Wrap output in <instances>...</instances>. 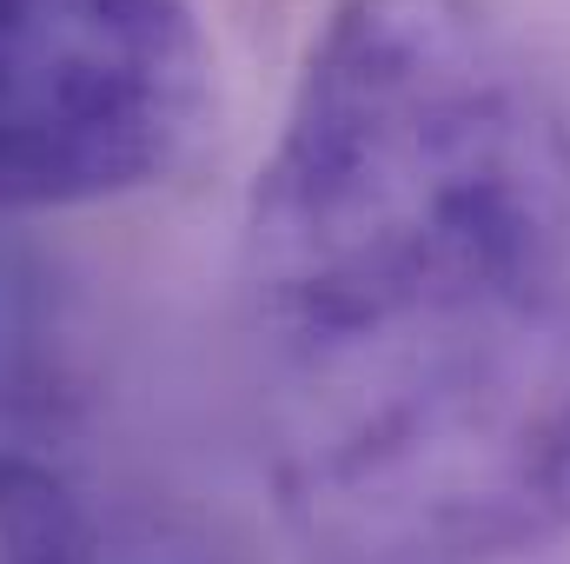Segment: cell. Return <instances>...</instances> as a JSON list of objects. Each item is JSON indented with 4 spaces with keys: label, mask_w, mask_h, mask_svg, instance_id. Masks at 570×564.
Here are the masks:
<instances>
[{
    "label": "cell",
    "mask_w": 570,
    "mask_h": 564,
    "mask_svg": "<svg viewBox=\"0 0 570 564\" xmlns=\"http://www.w3.org/2000/svg\"><path fill=\"white\" fill-rule=\"evenodd\" d=\"M273 498L312 564H504L570 538V280L273 386Z\"/></svg>",
    "instance_id": "7a4b0ae2"
},
{
    "label": "cell",
    "mask_w": 570,
    "mask_h": 564,
    "mask_svg": "<svg viewBox=\"0 0 570 564\" xmlns=\"http://www.w3.org/2000/svg\"><path fill=\"white\" fill-rule=\"evenodd\" d=\"M0 564H100L67 478L13 445H0Z\"/></svg>",
    "instance_id": "277c9868"
},
{
    "label": "cell",
    "mask_w": 570,
    "mask_h": 564,
    "mask_svg": "<svg viewBox=\"0 0 570 564\" xmlns=\"http://www.w3.org/2000/svg\"><path fill=\"white\" fill-rule=\"evenodd\" d=\"M60 386V332L47 319L40 273L0 246V419L47 406Z\"/></svg>",
    "instance_id": "5b68a950"
},
{
    "label": "cell",
    "mask_w": 570,
    "mask_h": 564,
    "mask_svg": "<svg viewBox=\"0 0 570 564\" xmlns=\"http://www.w3.org/2000/svg\"><path fill=\"white\" fill-rule=\"evenodd\" d=\"M570 107L491 0H332L253 173L273 366L564 285Z\"/></svg>",
    "instance_id": "6da1fadb"
},
{
    "label": "cell",
    "mask_w": 570,
    "mask_h": 564,
    "mask_svg": "<svg viewBox=\"0 0 570 564\" xmlns=\"http://www.w3.org/2000/svg\"><path fill=\"white\" fill-rule=\"evenodd\" d=\"M206 107L213 47L193 0H0V213L146 193Z\"/></svg>",
    "instance_id": "3957f363"
}]
</instances>
